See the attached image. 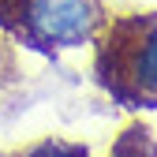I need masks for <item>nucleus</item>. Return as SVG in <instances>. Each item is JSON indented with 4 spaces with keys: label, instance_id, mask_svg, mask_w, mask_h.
I'll use <instances>...</instances> for the list:
<instances>
[{
    "label": "nucleus",
    "instance_id": "obj_1",
    "mask_svg": "<svg viewBox=\"0 0 157 157\" xmlns=\"http://www.w3.org/2000/svg\"><path fill=\"white\" fill-rule=\"evenodd\" d=\"M94 75L124 109H157V11L105 19L94 37Z\"/></svg>",
    "mask_w": 157,
    "mask_h": 157
},
{
    "label": "nucleus",
    "instance_id": "obj_2",
    "mask_svg": "<svg viewBox=\"0 0 157 157\" xmlns=\"http://www.w3.org/2000/svg\"><path fill=\"white\" fill-rule=\"evenodd\" d=\"M101 0H0V26L37 49H82L105 26Z\"/></svg>",
    "mask_w": 157,
    "mask_h": 157
},
{
    "label": "nucleus",
    "instance_id": "obj_3",
    "mask_svg": "<svg viewBox=\"0 0 157 157\" xmlns=\"http://www.w3.org/2000/svg\"><path fill=\"white\" fill-rule=\"evenodd\" d=\"M109 157H157V142L146 124H131L116 135V142L109 150Z\"/></svg>",
    "mask_w": 157,
    "mask_h": 157
},
{
    "label": "nucleus",
    "instance_id": "obj_4",
    "mask_svg": "<svg viewBox=\"0 0 157 157\" xmlns=\"http://www.w3.org/2000/svg\"><path fill=\"white\" fill-rule=\"evenodd\" d=\"M19 157H90V150L82 142H67V139H45L34 142L30 150H23Z\"/></svg>",
    "mask_w": 157,
    "mask_h": 157
}]
</instances>
